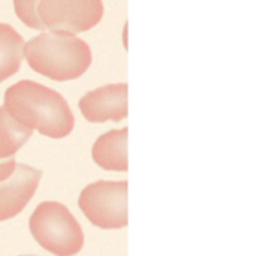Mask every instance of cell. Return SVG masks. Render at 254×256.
Returning a JSON list of instances; mask_svg holds the SVG:
<instances>
[{
    "mask_svg": "<svg viewBox=\"0 0 254 256\" xmlns=\"http://www.w3.org/2000/svg\"><path fill=\"white\" fill-rule=\"evenodd\" d=\"M28 66L54 81H70L82 76L91 64L88 44L72 33L43 32L24 44Z\"/></svg>",
    "mask_w": 254,
    "mask_h": 256,
    "instance_id": "cell-2",
    "label": "cell"
},
{
    "mask_svg": "<svg viewBox=\"0 0 254 256\" xmlns=\"http://www.w3.org/2000/svg\"><path fill=\"white\" fill-rule=\"evenodd\" d=\"M33 238L55 256H73L84 246V232L69 208L55 201L36 207L28 220Z\"/></svg>",
    "mask_w": 254,
    "mask_h": 256,
    "instance_id": "cell-3",
    "label": "cell"
},
{
    "mask_svg": "<svg viewBox=\"0 0 254 256\" xmlns=\"http://www.w3.org/2000/svg\"><path fill=\"white\" fill-rule=\"evenodd\" d=\"M24 58V39L9 24L0 22V82L19 70Z\"/></svg>",
    "mask_w": 254,
    "mask_h": 256,
    "instance_id": "cell-9",
    "label": "cell"
},
{
    "mask_svg": "<svg viewBox=\"0 0 254 256\" xmlns=\"http://www.w3.org/2000/svg\"><path fill=\"white\" fill-rule=\"evenodd\" d=\"M25 256H28V255H25Z\"/></svg>",
    "mask_w": 254,
    "mask_h": 256,
    "instance_id": "cell-13",
    "label": "cell"
},
{
    "mask_svg": "<svg viewBox=\"0 0 254 256\" xmlns=\"http://www.w3.org/2000/svg\"><path fill=\"white\" fill-rule=\"evenodd\" d=\"M36 16L40 30L78 34L100 22L103 3L102 0H39Z\"/></svg>",
    "mask_w": 254,
    "mask_h": 256,
    "instance_id": "cell-5",
    "label": "cell"
},
{
    "mask_svg": "<svg viewBox=\"0 0 254 256\" xmlns=\"http://www.w3.org/2000/svg\"><path fill=\"white\" fill-rule=\"evenodd\" d=\"M4 110L21 124L39 134L60 140L75 126V117L66 99L55 90L31 80H22L4 92Z\"/></svg>",
    "mask_w": 254,
    "mask_h": 256,
    "instance_id": "cell-1",
    "label": "cell"
},
{
    "mask_svg": "<svg viewBox=\"0 0 254 256\" xmlns=\"http://www.w3.org/2000/svg\"><path fill=\"white\" fill-rule=\"evenodd\" d=\"M15 166H16V164H15V159H13V158L0 160V182L7 180V178L13 174Z\"/></svg>",
    "mask_w": 254,
    "mask_h": 256,
    "instance_id": "cell-12",
    "label": "cell"
},
{
    "mask_svg": "<svg viewBox=\"0 0 254 256\" xmlns=\"http://www.w3.org/2000/svg\"><path fill=\"white\" fill-rule=\"evenodd\" d=\"M42 178V171L18 164L13 174L0 182V222L19 214L33 198Z\"/></svg>",
    "mask_w": 254,
    "mask_h": 256,
    "instance_id": "cell-7",
    "label": "cell"
},
{
    "mask_svg": "<svg viewBox=\"0 0 254 256\" xmlns=\"http://www.w3.org/2000/svg\"><path fill=\"white\" fill-rule=\"evenodd\" d=\"M129 86L126 82L106 84L88 92L79 99V111L90 123L120 122L129 114Z\"/></svg>",
    "mask_w": 254,
    "mask_h": 256,
    "instance_id": "cell-6",
    "label": "cell"
},
{
    "mask_svg": "<svg viewBox=\"0 0 254 256\" xmlns=\"http://www.w3.org/2000/svg\"><path fill=\"white\" fill-rule=\"evenodd\" d=\"M39 0H13V9L16 16L30 28L40 30L37 16H36V6Z\"/></svg>",
    "mask_w": 254,
    "mask_h": 256,
    "instance_id": "cell-11",
    "label": "cell"
},
{
    "mask_svg": "<svg viewBox=\"0 0 254 256\" xmlns=\"http://www.w3.org/2000/svg\"><path fill=\"white\" fill-rule=\"evenodd\" d=\"M127 128L112 129L100 135L91 148L93 160L106 171H127Z\"/></svg>",
    "mask_w": 254,
    "mask_h": 256,
    "instance_id": "cell-8",
    "label": "cell"
},
{
    "mask_svg": "<svg viewBox=\"0 0 254 256\" xmlns=\"http://www.w3.org/2000/svg\"><path fill=\"white\" fill-rule=\"evenodd\" d=\"M33 130L16 122L0 106V160L10 159L30 140Z\"/></svg>",
    "mask_w": 254,
    "mask_h": 256,
    "instance_id": "cell-10",
    "label": "cell"
},
{
    "mask_svg": "<svg viewBox=\"0 0 254 256\" xmlns=\"http://www.w3.org/2000/svg\"><path fill=\"white\" fill-rule=\"evenodd\" d=\"M127 180L96 182L88 184L79 195L78 206L85 218L97 228L120 230L129 224L127 214Z\"/></svg>",
    "mask_w": 254,
    "mask_h": 256,
    "instance_id": "cell-4",
    "label": "cell"
}]
</instances>
